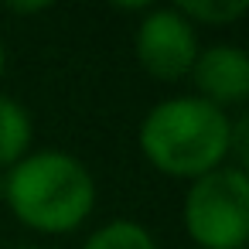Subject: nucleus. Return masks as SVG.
Segmentation results:
<instances>
[{
	"instance_id": "obj_1",
	"label": "nucleus",
	"mask_w": 249,
	"mask_h": 249,
	"mask_svg": "<svg viewBox=\"0 0 249 249\" xmlns=\"http://www.w3.org/2000/svg\"><path fill=\"white\" fill-rule=\"evenodd\" d=\"M140 150L157 171L195 181L232 154V120L198 96L164 99L140 123Z\"/></svg>"
},
{
	"instance_id": "obj_2",
	"label": "nucleus",
	"mask_w": 249,
	"mask_h": 249,
	"mask_svg": "<svg viewBox=\"0 0 249 249\" xmlns=\"http://www.w3.org/2000/svg\"><path fill=\"white\" fill-rule=\"evenodd\" d=\"M11 212L35 232H72L96 205V181L86 164L65 150H38L7 171Z\"/></svg>"
},
{
	"instance_id": "obj_3",
	"label": "nucleus",
	"mask_w": 249,
	"mask_h": 249,
	"mask_svg": "<svg viewBox=\"0 0 249 249\" xmlns=\"http://www.w3.org/2000/svg\"><path fill=\"white\" fill-rule=\"evenodd\" d=\"M184 229L198 249H242L249 239V178L239 164H222L191 181L184 195Z\"/></svg>"
},
{
	"instance_id": "obj_4",
	"label": "nucleus",
	"mask_w": 249,
	"mask_h": 249,
	"mask_svg": "<svg viewBox=\"0 0 249 249\" xmlns=\"http://www.w3.org/2000/svg\"><path fill=\"white\" fill-rule=\"evenodd\" d=\"M133 48L147 75L160 82H178L191 75V65L198 58V35L178 7H160L140 21Z\"/></svg>"
},
{
	"instance_id": "obj_5",
	"label": "nucleus",
	"mask_w": 249,
	"mask_h": 249,
	"mask_svg": "<svg viewBox=\"0 0 249 249\" xmlns=\"http://www.w3.org/2000/svg\"><path fill=\"white\" fill-rule=\"evenodd\" d=\"M195 86H198V99L212 103V106H235L249 96V55L235 45H215L208 52H201L191 65Z\"/></svg>"
},
{
	"instance_id": "obj_6",
	"label": "nucleus",
	"mask_w": 249,
	"mask_h": 249,
	"mask_svg": "<svg viewBox=\"0 0 249 249\" xmlns=\"http://www.w3.org/2000/svg\"><path fill=\"white\" fill-rule=\"evenodd\" d=\"M31 150V116L28 109L11 99L0 96V167H14L18 160H24Z\"/></svg>"
},
{
	"instance_id": "obj_7",
	"label": "nucleus",
	"mask_w": 249,
	"mask_h": 249,
	"mask_svg": "<svg viewBox=\"0 0 249 249\" xmlns=\"http://www.w3.org/2000/svg\"><path fill=\"white\" fill-rule=\"evenodd\" d=\"M86 249H157V242L143 225L120 218V222H109V225L96 229L89 235Z\"/></svg>"
},
{
	"instance_id": "obj_8",
	"label": "nucleus",
	"mask_w": 249,
	"mask_h": 249,
	"mask_svg": "<svg viewBox=\"0 0 249 249\" xmlns=\"http://www.w3.org/2000/svg\"><path fill=\"white\" fill-rule=\"evenodd\" d=\"M246 0H232V4H218V0H184L178 7L188 21H205V24H225L235 21L239 14H246Z\"/></svg>"
},
{
	"instance_id": "obj_9",
	"label": "nucleus",
	"mask_w": 249,
	"mask_h": 249,
	"mask_svg": "<svg viewBox=\"0 0 249 249\" xmlns=\"http://www.w3.org/2000/svg\"><path fill=\"white\" fill-rule=\"evenodd\" d=\"M0 75H4V45H0Z\"/></svg>"
},
{
	"instance_id": "obj_10",
	"label": "nucleus",
	"mask_w": 249,
	"mask_h": 249,
	"mask_svg": "<svg viewBox=\"0 0 249 249\" xmlns=\"http://www.w3.org/2000/svg\"><path fill=\"white\" fill-rule=\"evenodd\" d=\"M18 249H38V246H18Z\"/></svg>"
}]
</instances>
